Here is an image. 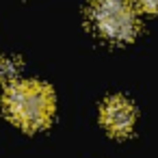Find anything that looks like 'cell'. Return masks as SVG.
Returning <instances> with one entry per match:
<instances>
[{
	"label": "cell",
	"instance_id": "1",
	"mask_svg": "<svg viewBox=\"0 0 158 158\" xmlns=\"http://www.w3.org/2000/svg\"><path fill=\"white\" fill-rule=\"evenodd\" d=\"M2 104L9 119L28 132L46 128L54 115V93L39 80H18L7 87Z\"/></svg>",
	"mask_w": 158,
	"mask_h": 158
},
{
	"label": "cell",
	"instance_id": "2",
	"mask_svg": "<svg viewBox=\"0 0 158 158\" xmlns=\"http://www.w3.org/2000/svg\"><path fill=\"white\" fill-rule=\"evenodd\" d=\"M134 0H91L87 18L91 28L113 44L132 41L139 33Z\"/></svg>",
	"mask_w": 158,
	"mask_h": 158
},
{
	"label": "cell",
	"instance_id": "3",
	"mask_svg": "<svg viewBox=\"0 0 158 158\" xmlns=\"http://www.w3.org/2000/svg\"><path fill=\"white\" fill-rule=\"evenodd\" d=\"M100 119L102 126L113 134V136H128L134 130V121H136V110L134 106L121 98V95H113L102 104L100 110Z\"/></svg>",
	"mask_w": 158,
	"mask_h": 158
},
{
	"label": "cell",
	"instance_id": "4",
	"mask_svg": "<svg viewBox=\"0 0 158 158\" xmlns=\"http://www.w3.org/2000/svg\"><path fill=\"white\" fill-rule=\"evenodd\" d=\"M20 72H22V65L18 59L13 56H0V85H15L18 78H20Z\"/></svg>",
	"mask_w": 158,
	"mask_h": 158
},
{
	"label": "cell",
	"instance_id": "5",
	"mask_svg": "<svg viewBox=\"0 0 158 158\" xmlns=\"http://www.w3.org/2000/svg\"><path fill=\"white\" fill-rule=\"evenodd\" d=\"M134 2H136V7H139L141 11H145V13H152V15L158 13V0H134Z\"/></svg>",
	"mask_w": 158,
	"mask_h": 158
}]
</instances>
